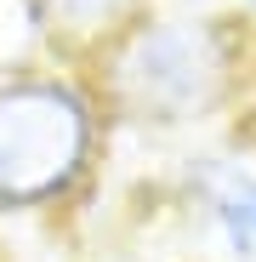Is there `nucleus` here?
I'll return each instance as SVG.
<instances>
[{"mask_svg": "<svg viewBox=\"0 0 256 262\" xmlns=\"http://www.w3.org/2000/svg\"><path fill=\"white\" fill-rule=\"evenodd\" d=\"M114 143L182 154L234 131L256 80V29L222 6H159L85 63Z\"/></svg>", "mask_w": 256, "mask_h": 262, "instance_id": "1", "label": "nucleus"}, {"mask_svg": "<svg viewBox=\"0 0 256 262\" xmlns=\"http://www.w3.org/2000/svg\"><path fill=\"white\" fill-rule=\"evenodd\" d=\"M114 165L91 74L63 57L0 63V223H63Z\"/></svg>", "mask_w": 256, "mask_h": 262, "instance_id": "2", "label": "nucleus"}, {"mask_svg": "<svg viewBox=\"0 0 256 262\" xmlns=\"http://www.w3.org/2000/svg\"><path fill=\"white\" fill-rule=\"evenodd\" d=\"M171 205L211 262H256V148L234 131L171 154Z\"/></svg>", "mask_w": 256, "mask_h": 262, "instance_id": "3", "label": "nucleus"}, {"mask_svg": "<svg viewBox=\"0 0 256 262\" xmlns=\"http://www.w3.org/2000/svg\"><path fill=\"white\" fill-rule=\"evenodd\" d=\"M29 52L40 57H63V63H91L97 52H108L114 40L143 23L148 12H159V0H12Z\"/></svg>", "mask_w": 256, "mask_h": 262, "instance_id": "4", "label": "nucleus"}, {"mask_svg": "<svg viewBox=\"0 0 256 262\" xmlns=\"http://www.w3.org/2000/svg\"><path fill=\"white\" fill-rule=\"evenodd\" d=\"M234 137H239L245 148H256V80H250V92H245V103H239V120H234Z\"/></svg>", "mask_w": 256, "mask_h": 262, "instance_id": "5", "label": "nucleus"}, {"mask_svg": "<svg viewBox=\"0 0 256 262\" xmlns=\"http://www.w3.org/2000/svg\"><path fill=\"white\" fill-rule=\"evenodd\" d=\"M217 6H222V12H234L245 29H256V0H217Z\"/></svg>", "mask_w": 256, "mask_h": 262, "instance_id": "6", "label": "nucleus"}]
</instances>
